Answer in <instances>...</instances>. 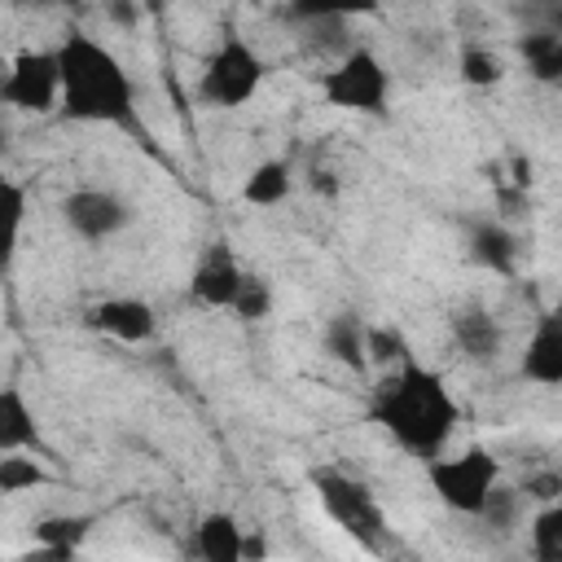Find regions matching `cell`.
Masks as SVG:
<instances>
[{"label":"cell","instance_id":"8fae6325","mask_svg":"<svg viewBox=\"0 0 562 562\" xmlns=\"http://www.w3.org/2000/svg\"><path fill=\"white\" fill-rule=\"evenodd\" d=\"M518 373L536 386H562V316L558 312H540L531 334H527V347L518 356Z\"/></svg>","mask_w":562,"mask_h":562},{"label":"cell","instance_id":"603a6c76","mask_svg":"<svg viewBox=\"0 0 562 562\" xmlns=\"http://www.w3.org/2000/svg\"><path fill=\"white\" fill-rule=\"evenodd\" d=\"M364 356H369L373 373H386V369H400L404 360H413V347H408L400 325H369L364 329Z\"/></svg>","mask_w":562,"mask_h":562},{"label":"cell","instance_id":"3957f363","mask_svg":"<svg viewBox=\"0 0 562 562\" xmlns=\"http://www.w3.org/2000/svg\"><path fill=\"white\" fill-rule=\"evenodd\" d=\"M268 79V61L263 53L237 35V31H220V40L206 48L198 79H193V101L206 110H241L259 97Z\"/></svg>","mask_w":562,"mask_h":562},{"label":"cell","instance_id":"6da1fadb","mask_svg":"<svg viewBox=\"0 0 562 562\" xmlns=\"http://www.w3.org/2000/svg\"><path fill=\"white\" fill-rule=\"evenodd\" d=\"M369 417L391 435V443L417 461H430L448 452L457 426H461V404L439 369L426 360H404L400 369L378 373L369 391Z\"/></svg>","mask_w":562,"mask_h":562},{"label":"cell","instance_id":"83f0119b","mask_svg":"<svg viewBox=\"0 0 562 562\" xmlns=\"http://www.w3.org/2000/svg\"><path fill=\"white\" fill-rule=\"evenodd\" d=\"M13 562H79V553H70V549H53V544H31V549L18 553Z\"/></svg>","mask_w":562,"mask_h":562},{"label":"cell","instance_id":"30bf717a","mask_svg":"<svg viewBox=\"0 0 562 562\" xmlns=\"http://www.w3.org/2000/svg\"><path fill=\"white\" fill-rule=\"evenodd\" d=\"M83 325L97 338H110L119 347H145L158 338V312L140 294H105V299L88 303Z\"/></svg>","mask_w":562,"mask_h":562},{"label":"cell","instance_id":"52a82bcc","mask_svg":"<svg viewBox=\"0 0 562 562\" xmlns=\"http://www.w3.org/2000/svg\"><path fill=\"white\" fill-rule=\"evenodd\" d=\"M61 75L53 44H31L0 61V105L18 114H57Z\"/></svg>","mask_w":562,"mask_h":562},{"label":"cell","instance_id":"277c9868","mask_svg":"<svg viewBox=\"0 0 562 562\" xmlns=\"http://www.w3.org/2000/svg\"><path fill=\"white\" fill-rule=\"evenodd\" d=\"M316 92L329 110L360 114V119H382L391 110L395 79L369 44H347L329 66L316 70Z\"/></svg>","mask_w":562,"mask_h":562},{"label":"cell","instance_id":"9a60e30c","mask_svg":"<svg viewBox=\"0 0 562 562\" xmlns=\"http://www.w3.org/2000/svg\"><path fill=\"white\" fill-rule=\"evenodd\" d=\"M294 167H290V158H259L250 171H246V180H241V202L246 206H255V211H272V206H281V202H290L294 198Z\"/></svg>","mask_w":562,"mask_h":562},{"label":"cell","instance_id":"5bb4252c","mask_svg":"<svg viewBox=\"0 0 562 562\" xmlns=\"http://www.w3.org/2000/svg\"><path fill=\"white\" fill-rule=\"evenodd\" d=\"M364 329L369 321L360 312H334L325 325H321V351L351 369V373H369V356H364Z\"/></svg>","mask_w":562,"mask_h":562},{"label":"cell","instance_id":"7402d4cb","mask_svg":"<svg viewBox=\"0 0 562 562\" xmlns=\"http://www.w3.org/2000/svg\"><path fill=\"white\" fill-rule=\"evenodd\" d=\"M452 334H457V342H461V351L470 360H492L501 351V329L492 325L487 312H461V316H452Z\"/></svg>","mask_w":562,"mask_h":562},{"label":"cell","instance_id":"ffe728a7","mask_svg":"<svg viewBox=\"0 0 562 562\" xmlns=\"http://www.w3.org/2000/svg\"><path fill=\"white\" fill-rule=\"evenodd\" d=\"M57 474L35 457V452H9L0 457V496H26L48 487Z\"/></svg>","mask_w":562,"mask_h":562},{"label":"cell","instance_id":"f546056e","mask_svg":"<svg viewBox=\"0 0 562 562\" xmlns=\"http://www.w3.org/2000/svg\"><path fill=\"white\" fill-rule=\"evenodd\" d=\"M105 18L119 22V26H136V22H140V9H132V4H110Z\"/></svg>","mask_w":562,"mask_h":562},{"label":"cell","instance_id":"e0dca14e","mask_svg":"<svg viewBox=\"0 0 562 562\" xmlns=\"http://www.w3.org/2000/svg\"><path fill=\"white\" fill-rule=\"evenodd\" d=\"M92 527H97V514H88V509H48V514L31 518V540L79 553L83 540L92 536Z\"/></svg>","mask_w":562,"mask_h":562},{"label":"cell","instance_id":"4316f807","mask_svg":"<svg viewBox=\"0 0 562 562\" xmlns=\"http://www.w3.org/2000/svg\"><path fill=\"white\" fill-rule=\"evenodd\" d=\"M518 492H522V496H531V501H540V505H553V501L562 496V479H558L553 470H540V474H531Z\"/></svg>","mask_w":562,"mask_h":562},{"label":"cell","instance_id":"4dcf8cb0","mask_svg":"<svg viewBox=\"0 0 562 562\" xmlns=\"http://www.w3.org/2000/svg\"><path fill=\"white\" fill-rule=\"evenodd\" d=\"M0 145H4V127H0Z\"/></svg>","mask_w":562,"mask_h":562},{"label":"cell","instance_id":"5b68a950","mask_svg":"<svg viewBox=\"0 0 562 562\" xmlns=\"http://www.w3.org/2000/svg\"><path fill=\"white\" fill-rule=\"evenodd\" d=\"M422 470H426V483H430L435 501L448 514H461V518H479L487 496L496 492V483H505L496 452L483 448V443H465L457 452L448 448V452L422 461Z\"/></svg>","mask_w":562,"mask_h":562},{"label":"cell","instance_id":"44dd1931","mask_svg":"<svg viewBox=\"0 0 562 562\" xmlns=\"http://www.w3.org/2000/svg\"><path fill=\"white\" fill-rule=\"evenodd\" d=\"M527 549L536 562H562V501L536 505L527 518Z\"/></svg>","mask_w":562,"mask_h":562},{"label":"cell","instance_id":"484cf974","mask_svg":"<svg viewBox=\"0 0 562 562\" xmlns=\"http://www.w3.org/2000/svg\"><path fill=\"white\" fill-rule=\"evenodd\" d=\"M518 514H522V492H518V487L496 483V492L487 496V505H483L479 522H487V527H496V531H509V527L518 522Z\"/></svg>","mask_w":562,"mask_h":562},{"label":"cell","instance_id":"d4e9b609","mask_svg":"<svg viewBox=\"0 0 562 562\" xmlns=\"http://www.w3.org/2000/svg\"><path fill=\"white\" fill-rule=\"evenodd\" d=\"M272 303H277L272 285H268L259 272H246L241 290H237V299H233V316H237V321H268V316H272Z\"/></svg>","mask_w":562,"mask_h":562},{"label":"cell","instance_id":"9c48e42d","mask_svg":"<svg viewBox=\"0 0 562 562\" xmlns=\"http://www.w3.org/2000/svg\"><path fill=\"white\" fill-rule=\"evenodd\" d=\"M246 281V268L233 250V241L215 237L202 246V255L193 259V272H189V303L202 307V312H233V299Z\"/></svg>","mask_w":562,"mask_h":562},{"label":"cell","instance_id":"4fadbf2b","mask_svg":"<svg viewBox=\"0 0 562 562\" xmlns=\"http://www.w3.org/2000/svg\"><path fill=\"white\" fill-rule=\"evenodd\" d=\"M40 448V413L18 382H0V457Z\"/></svg>","mask_w":562,"mask_h":562},{"label":"cell","instance_id":"8992f818","mask_svg":"<svg viewBox=\"0 0 562 562\" xmlns=\"http://www.w3.org/2000/svg\"><path fill=\"white\" fill-rule=\"evenodd\" d=\"M312 487H316L321 509H325L356 544H364V549H373V553L386 544V514H382V505H378V496H373V487H369L364 479H356V474H347V470H338V465H321V470L312 474Z\"/></svg>","mask_w":562,"mask_h":562},{"label":"cell","instance_id":"2e32d148","mask_svg":"<svg viewBox=\"0 0 562 562\" xmlns=\"http://www.w3.org/2000/svg\"><path fill=\"white\" fill-rule=\"evenodd\" d=\"M26 215H31V189L18 176H4L0 171V277L18 263Z\"/></svg>","mask_w":562,"mask_h":562},{"label":"cell","instance_id":"7a4b0ae2","mask_svg":"<svg viewBox=\"0 0 562 562\" xmlns=\"http://www.w3.org/2000/svg\"><path fill=\"white\" fill-rule=\"evenodd\" d=\"M57 75H61V97L57 114L83 127H140V97L127 61L97 40L92 31H66L57 44Z\"/></svg>","mask_w":562,"mask_h":562},{"label":"cell","instance_id":"d6986e66","mask_svg":"<svg viewBox=\"0 0 562 562\" xmlns=\"http://www.w3.org/2000/svg\"><path fill=\"white\" fill-rule=\"evenodd\" d=\"M470 255H474L483 268L509 277L514 263H518V241H514V233L501 228V224H479V228L470 233Z\"/></svg>","mask_w":562,"mask_h":562},{"label":"cell","instance_id":"7c38bea8","mask_svg":"<svg viewBox=\"0 0 562 562\" xmlns=\"http://www.w3.org/2000/svg\"><path fill=\"white\" fill-rule=\"evenodd\" d=\"M193 562H246V527L228 509H206L189 536Z\"/></svg>","mask_w":562,"mask_h":562},{"label":"cell","instance_id":"ac0fdd59","mask_svg":"<svg viewBox=\"0 0 562 562\" xmlns=\"http://www.w3.org/2000/svg\"><path fill=\"white\" fill-rule=\"evenodd\" d=\"M457 79H461L465 88H496V83L505 79V57H501L492 44L470 40V44H461V53H457Z\"/></svg>","mask_w":562,"mask_h":562},{"label":"cell","instance_id":"ba28073f","mask_svg":"<svg viewBox=\"0 0 562 562\" xmlns=\"http://www.w3.org/2000/svg\"><path fill=\"white\" fill-rule=\"evenodd\" d=\"M57 211H61L66 233H70L75 241H88V246L114 241V237L127 233L132 220H136L132 202H127L119 189H110V184H75V189L57 202Z\"/></svg>","mask_w":562,"mask_h":562},{"label":"cell","instance_id":"cb8c5ba5","mask_svg":"<svg viewBox=\"0 0 562 562\" xmlns=\"http://www.w3.org/2000/svg\"><path fill=\"white\" fill-rule=\"evenodd\" d=\"M522 61H527V70H531L540 83H553V79L562 75V40L549 35V31L527 35V40H522Z\"/></svg>","mask_w":562,"mask_h":562},{"label":"cell","instance_id":"f1b7e54d","mask_svg":"<svg viewBox=\"0 0 562 562\" xmlns=\"http://www.w3.org/2000/svg\"><path fill=\"white\" fill-rule=\"evenodd\" d=\"M246 562H268V540L255 527H246Z\"/></svg>","mask_w":562,"mask_h":562}]
</instances>
